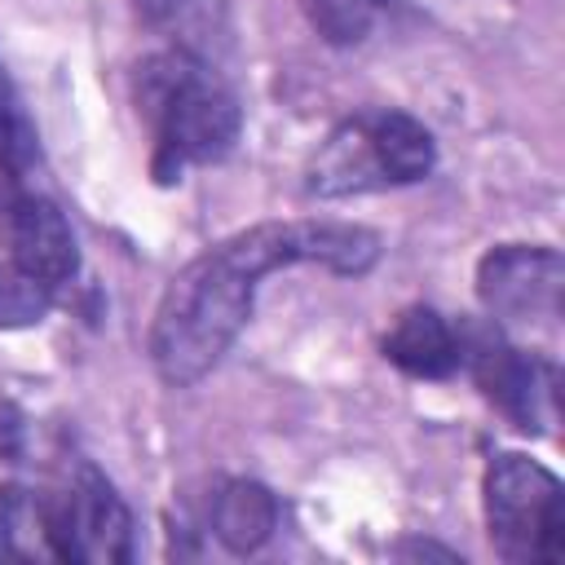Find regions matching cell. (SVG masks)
I'll use <instances>...</instances> for the list:
<instances>
[{
	"label": "cell",
	"instance_id": "13",
	"mask_svg": "<svg viewBox=\"0 0 565 565\" xmlns=\"http://www.w3.org/2000/svg\"><path fill=\"white\" fill-rule=\"evenodd\" d=\"M57 291L35 278L31 269H22L18 260H0V331H18V327H35L49 318Z\"/></svg>",
	"mask_w": 565,
	"mask_h": 565
},
{
	"label": "cell",
	"instance_id": "1",
	"mask_svg": "<svg viewBox=\"0 0 565 565\" xmlns=\"http://www.w3.org/2000/svg\"><path fill=\"white\" fill-rule=\"evenodd\" d=\"M384 252V238L358 221H256L216 247L185 260L150 318V362L154 375L172 388L199 384L238 340V331L252 318L260 278L291 269V265H318L327 274L358 278L366 274Z\"/></svg>",
	"mask_w": 565,
	"mask_h": 565
},
{
	"label": "cell",
	"instance_id": "9",
	"mask_svg": "<svg viewBox=\"0 0 565 565\" xmlns=\"http://www.w3.org/2000/svg\"><path fill=\"white\" fill-rule=\"evenodd\" d=\"M384 358L415 380H450L459 371V327L433 305H411L384 335Z\"/></svg>",
	"mask_w": 565,
	"mask_h": 565
},
{
	"label": "cell",
	"instance_id": "8",
	"mask_svg": "<svg viewBox=\"0 0 565 565\" xmlns=\"http://www.w3.org/2000/svg\"><path fill=\"white\" fill-rule=\"evenodd\" d=\"M0 238L9 247V260L44 278L53 291L75 282L79 274V243L62 207L31 190L26 177H4L0 172Z\"/></svg>",
	"mask_w": 565,
	"mask_h": 565
},
{
	"label": "cell",
	"instance_id": "5",
	"mask_svg": "<svg viewBox=\"0 0 565 565\" xmlns=\"http://www.w3.org/2000/svg\"><path fill=\"white\" fill-rule=\"evenodd\" d=\"M459 366H468L486 402L499 406L521 433H547L556 424V366L516 349L499 327H459Z\"/></svg>",
	"mask_w": 565,
	"mask_h": 565
},
{
	"label": "cell",
	"instance_id": "6",
	"mask_svg": "<svg viewBox=\"0 0 565 565\" xmlns=\"http://www.w3.org/2000/svg\"><path fill=\"white\" fill-rule=\"evenodd\" d=\"M44 521H49V547L62 561L124 565L137 556L132 512L93 463H79L66 477V486L44 499Z\"/></svg>",
	"mask_w": 565,
	"mask_h": 565
},
{
	"label": "cell",
	"instance_id": "7",
	"mask_svg": "<svg viewBox=\"0 0 565 565\" xmlns=\"http://www.w3.org/2000/svg\"><path fill=\"white\" fill-rule=\"evenodd\" d=\"M565 260L547 243H499L477 265V300L494 327L556 331Z\"/></svg>",
	"mask_w": 565,
	"mask_h": 565
},
{
	"label": "cell",
	"instance_id": "12",
	"mask_svg": "<svg viewBox=\"0 0 565 565\" xmlns=\"http://www.w3.org/2000/svg\"><path fill=\"white\" fill-rule=\"evenodd\" d=\"M35 168H40V132H35L9 71L0 66V172L31 177Z\"/></svg>",
	"mask_w": 565,
	"mask_h": 565
},
{
	"label": "cell",
	"instance_id": "11",
	"mask_svg": "<svg viewBox=\"0 0 565 565\" xmlns=\"http://www.w3.org/2000/svg\"><path fill=\"white\" fill-rule=\"evenodd\" d=\"M0 556L9 561H31V556H53L49 547V521H44V499L4 486L0 490Z\"/></svg>",
	"mask_w": 565,
	"mask_h": 565
},
{
	"label": "cell",
	"instance_id": "15",
	"mask_svg": "<svg viewBox=\"0 0 565 565\" xmlns=\"http://www.w3.org/2000/svg\"><path fill=\"white\" fill-rule=\"evenodd\" d=\"M194 0H132V13L146 22V26H168L177 22Z\"/></svg>",
	"mask_w": 565,
	"mask_h": 565
},
{
	"label": "cell",
	"instance_id": "14",
	"mask_svg": "<svg viewBox=\"0 0 565 565\" xmlns=\"http://www.w3.org/2000/svg\"><path fill=\"white\" fill-rule=\"evenodd\" d=\"M309 26L327 44H362L384 9V0H300Z\"/></svg>",
	"mask_w": 565,
	"mask_h": 565
},
{
	"label": "cell",
	"instance_id": "2",
	"mask_svg": "<svg viewBox=\"0 0 565 565\" xmlns=\"http://www.w3.org/2000/svg\"><path fill=\"white\" fill-rule=\"evenodd\" d=\"M137 115L150 128V172L159 185L225 159L243 128L238 97L190 49H159L137 66Z\"/></svg>",
	"mask_w": 565,
	"mask_h": 565
},
{
	"label": "cell",
	"instance_id": "4",
	"mask_svg": "<svg viewBox=\"0 0 565 565\" xmlns=\"http://www.w3.org/2000/svg\"><path fill=\"white\" fill-rule=\"evenodd\" d=\"M486 530L503 561L556 565L565 552V494L552 468L521 450H499L481 477Z\"/></svg>",
	"mask_w": 565,
	"mask_h": 565
},
{
	"label": "cell",
	"instance_id": "10",
	"mask_svg": "<svg viewBox=\"0 0 565 565\" xmlns=\"http://www.w3.org/2000/svg\"><path fill=\"white\" fill-rule=\"evenodd\" d=\"M207 530L234 556L256 552L278 530V499H274V490L260 486V481H247V477L221 481L207 494Z\"/></svg>",
	"mask_w": 565,
	"mask_h": 565
},
{
	"label": "cell",
	"instance_id": "3",
	"mask_svg": "<svg viewBox=\"0 0 565 565\" xmlns=\"http://www.w3.org/2000/svg\"><path fill=\"white\" fill-rule=\"evenodd\" d=\"M433 163H437L433 132L415 115L371 106L340 119L322 137L309 163V194L349 199V194L415 185L433 172Z\"/></svg>",
	"mask_w": 565,
	"mask_h": 565
}]
</instances>
